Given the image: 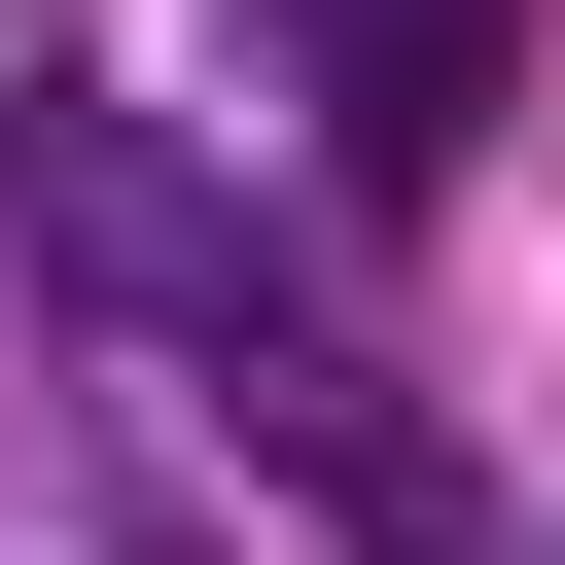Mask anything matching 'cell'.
<instances>
[{
    "instance_id": "2",
    "label": "cell",
    "mask_w": 565,
    "mask_h": 565,
    "mask_svg": "<svg viewBox=\"0 0 565 565\" xmlns=\"http://www.w3.org/2000/svg\"><path fill=\"white\" fill-rule=\"evenodd\" d=\"M282 71H318V141H353V177H459V141H494V71H530V0H282Z\"/></svg>"
},
{
    "instance_id": "1",
    "label": "cell",
    "mask_w": 565,
    "mask_h": 565,
    "mask_svg": "<svg viewBox=\"0 0 565 565\" xmlns=\"http://www.w3.org/2000/svg\"><path fill=\"white\" fill-rule=\"evenodd\" d=\"M0 247H35V318H106V353H141V388L318 530V565H530V494L459 459V388H424V353L247 212V177H177L106 71H0Z\"/></svg>"
}]
</instances>
